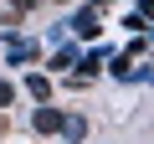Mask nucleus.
<instances>
[{
	"label": "nucleus",
	"mask_w": 154,
	"mask_h": 144,
	"mask_svg": "<svg viewBox=\"0 0 154 144\" xmlns=\"http://www.w3.org/2000/svg\"><path fill=\"white\" fill-rule=\"evenodd\" d=\"M26 93L36 103H51V77H46V72H31V77H26Z\"/></svg>",
	"instance_id": "20e7f679"
},
{
	"label": "nucleus",
	"mask_w": 154,
	"mask_h": 144,
	"mask_svg": "<svg viewBox=\"0 0 154 144\" xmlns=\"http://www.w3.org/2000/svg\"><path fill=\"white\" fill-rule=\"evenodd\" d=\"M31 129H36V134H57V129H62V108H51V103H41V108L31 113Z\"/></svg>",
	"instance_id": "f03ea898"
},
{
	"label": "nucleus",
	"mask_w": 154,
	"mask_h": 144,
	"mask_svg": "<svg viewBox=\"0 0 154 144\" xmlns=\"http://www.w3.org/2000/svg\"><path fill=\"white\" fill-rule=\"evenodd\" d=\"M67 26H72L77 36H82V41H98V31H103V26H98V11H93V5H82V11H77V16H72Z\"/></svg>",
	"instance_id": "f257e3e1"
},
{
	"label": "nucleus",
	"mask_w": 154,
	"mask_h": 144,
	"mask_svg": "<svg viewBox=\"0 0 154 144\" xmlns=\"http://www.w3.org/2000/svg\"><path fill=\"white\" fill-rule=\"evenodd\" d=\"M16 103V83H5V77H0V108H11Z\"/></svg>",
	"instance_id": "423d86ee"
},
{
	"label": "nucleus",
	"mask_w": 154,
	"mask_h": 144,
	"mask_svg": "<svg viewBox=\"0 0 154 144\" xmlns=\"http://www.w3.org/2000/svg\"><path fill=\"white\" fill-rule=\"evenodd\" d=\"M113 77L118 83H149V67H128V52L113 62Z\"/></svg>",
	"instance_id": "7ed1b4c3"
},
{
	"label": "nucleus",
	"mask_w": 154,
	"mask_h": 144,
	"mask_svg": "<svg viewBox=\"0 0 154 144\" xmlns=\"http://www.w3.org/2000/svg\"><path fill=\"white\" fill-rule=\"evenodd\" d=\"M11 5H16V11H31V5H41V0H11Z\"/></svg>",
	"instance_id": "0eeeda50"
},
{
	"label": "nucleus",
	"mask_w": 154,
	"mask_h": 144,
	"mask_svg": "<svg viewBox=\"0 0 154 144\" xmlns=\"http://www.w3.org/2000/svg\"><path fill=\"white\" fill-rule=\"evenodd\" d=\"M57 134H67L72 144H82V139H88V118H82V113H72V118H62V129H57Z\"/></svg>",
	"instance_id": "39448f33"
}]
</instances>
